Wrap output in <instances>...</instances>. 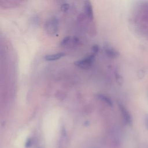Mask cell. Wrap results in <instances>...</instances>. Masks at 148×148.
Returning <instances> with one entry per match:
<instances>
[{"label":"cell","mask_w":148,"mask_h":148,"mask_svg":"<svg viewBox=\"0 0 148 148\" xmlns=\"http://www.w3.org/2000/svg\"><path fill=\"white\" fill-rule=\"evenodd\" d=\"M145 125L146 127L147 128V130H148V114L145 115Z\"/></svg>","instance_id":"30bf717a"},{"label":"cell","mask_w":148,"mask_h":148,"mask_svg":"<svg viewBox=\"0 0 148 148\" xmlns=\"http://www.w3.org/2000/svg\"><path fill=\"white\" fill-rule=\"evenodd\" d=\"M84 10L86 16L90 20L93 19L94 13L92 6L90 0H86L84 2Z\"/></svg>","instance_id":"3957f363"},{"label":"cell","mask_w":148,"mask_h":148,"mask_svg":"<svg viewBox=\"0 0 148 148\" xmlns=\"http://www.w3.org/2000/svg\"><path fill=\"white\" fill-rule=\"evenodd\" d=\"M46 32L51 36L57 34L58 29V20L57 18H51L45 24Z\"/></svg>","instance_id":"6da1fadb"},{"label":"cell","mask_w":148,"mask_h":148,"mask_svg":"<svg viewBox=\"0 0 148 148\" xmlns=\"http://www.w3.org/2000/svg\"><path fill=\"white\" fill-rule=\"evenodd\" d=\"M32 145V140L31 138H28L25 142V148H28L29 147Z\"/></svg>","instance_id":"ba28073f"},{"label":"cell","mask_w":148,"mask_h":148,"mask_svg":"<svg viewBox=\"0 0 148 148\" xmlns=\"http://www.w3.org/2000/svg\"><path fill=\"white\" fill-rule=\"evenodd\" d=\"M97 97L99 99L103 101V102H105V103L108 104L109 105L112 106V105H113L112 101L108 97H107V96H106V95H105L103 94H98L97 95Z\"/></svg>","instance_id":"52a82bcc"},{"label":"cell","mask_w":148,"mask_h":148,"mask_svg":"<svg viewBox=\"0 0 148 148\" xmlns=\"http://www.w3.org/2000/svg\"><path fill=\"white\" fill-rule=\"evenodd\" d=\"M119 106L120 110L122 113V115L123 116V118H124L125 121L127 124H131L132 123V119H131V116L130 113L125 109V108H124V106L123 105H122L121 104H119Z\"/></svg>","instance_id":"277c9868"},{"label":"cell","mask_w":148,"mask_h":148,"mask_svg":"<svg viewBox=\"0 0 148 148\" xmlns=\"http://www.w3.org/2000/svg\"><path fill=\"white\" fill-rule=\"evenodd\" d=\"M94 57H95L94 54L90 55L81 60L75 62V65L78 67L81 68H84V69L87 68L93 62V61L94 60Z\"/></svg>","instance_id":"7a4b0ae2"},{"label":"cell","mask_w":148,"mask_h":148,"mask_svg":"<svg viewBox=\"0 0 148 148\" xmlns=\"http://www.w3.org/2000/svg\"><path fill=\"white\" fill-rule=\"evenodd\" d=\"M105 52L106 54L110 57H116L119 55V53L110 47H106L105 48Z\"/></svg>","instance_id":"8992f818"},{"label":"cell","mask_w":148,"mask_h":148,"mask_svg":"<svg viewBox=\"0 0 148 148\" xmlns=\"http://www.w3.org/2000/svg\"><path fill=\"white\" fill-rule=\"evenodd\" d=\"M92 51L94 54H97L99 51V46L97 45H94L92 47Z\"/></svg>","instance_id":"9c48e42d"},{"label":"cell","mask_w":148,"mask_h":148,"mask_svg":"<svg viewBox=\"0 0 148 148\" xmlns=\"http://www.w3.org/2000/svg\"><path fill=\"white\" fill-rule=\"evenodd\" d=\"M65 55L64 53L61 52V53H58L56 54H49L47 55L45 57V59L47 61H55L59 60L60 58H62Z\"/></svg>","instance_id":"5b68a950"}]
</instances>
